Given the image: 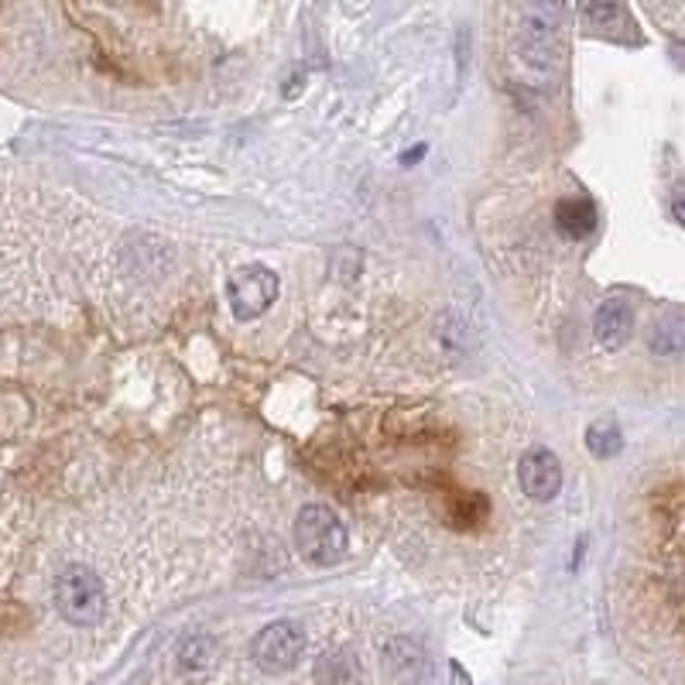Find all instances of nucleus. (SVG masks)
Masks as SVG:
<instances>
[{
	"instance_id": "nucleus-10",
	"label": "nucleus",
	"mask_w": 685,
	"mask_h": 685,
	"mask_svg": "<svg viewBox=\"0 0 685 685\" xmlns=\"http://www.w3.org/2000/svg\"><path fill=\"white\" fill-rule=\"evenodd\" d=\"M220 658V644L212 634H189L178 647V668L183 672H206Z\"/></svg>"
},
{
	"instance_id": "nucleus-5",
	"label": "nucleus",
	"mask_w": 685,
	"mask_h": 685,
	"mask_svg": "<svg viewBox=\"0 0 685 685\" xmlns=\"http://www.w3.org/2000/svg\"><path fill=\"white\" fill-rule=\"evenodd\" d=\"M278 274L264 264H250V268H240L230 284H227V299H230V309L237 319H258L271 309V302L278 299Z\"/></svg>"
},
{
	"instance_id": "nucleus-2",
	"label": "nucleus",
	"mask_w": 685,
	"mask_h": 685,
	"mask_svg": "<svg viewBox=\"0 0 685 685\" xmlns=\"http://www.w3.org/2000/svg\"><path fill=\"white\" fill-rule=\"evenodd\" d=\"M295 546L312 565H336L350 549V534L336 511L322 508V504H309L295 518Z\"/></svg>"
},
{
	"instance_id": "nucleus-8",
	"label": "nucleus",
	"mask_w": 685,
	"mask_h": 685,
	"mask_svg": "<svg viewBox=\"0 0 685 685\" xmlns=\"http://www.w3.org/2000/svg\"><path fill=\"white\" fill-rule=\"evenodd\" d=\"M556 227L569 240H583L596 230V209L590 199H562L556 206Z\"/></svg>"
},
{
	"instance_id": "nucleus-4",
	"label": "nucleus",
	"mask_w": 685,
	"mask_h": 685,
	"mask_svg": "<svg viewBox=\"0 0 685 685\" xmlns=\"http://www.w3.org/2000/svg\"><path fill=\"white\" fill-rule=\"evenodd\" d=\"M302 652H305V631L295 621H274L261 627L255 641H250V658H255V665L268 675L292 672Z\"/></svg>"
},
{
	"instance_id": "nucleus-1",
	"label": "nucleus",
	"mask_w": 685,
	"mask_h": 685,
	"mask_svg": "<svg viewBox=\"0 0 685 685\" xmlns=\"http://www.w3.org/2000/svg\"><path fill=\"white\" fill-rule=\"evenodd\" d=\"M55 606L69 624L93 627L106 614V587L90 565L72 562L55 575Z\"/></svg>"
},
{
	"instance_id": "nucleus-3",
	"label": "nucleus",
	"mask_w": 685,
	"mask_h": 685,
	"mask_svg": "<svg viewBox=\"0 0 685 685\" xmlns=\"http://www.w3.org/2000/svg\"><path fill=\"white\" fill-rule=\"evenodd\" d=\"M565 0H525L521 28H518V55L531 69H546L552 62L559 28H562Z\"/></svg>"
},
{
	"instance_id": "nucleus-11",
	"label": "nucleus",
	"mask_w": 685,
	"mask_h": 685,
	"mask_svg": "<svg viewBox=\"0 0 685 685\" xmlns=\"http://www.w3.org/2000/svg\"><path fill=\"white\" fill-rule=\"evenodd\" d=\"M587 449L600 459H610V456H617L624 449V436H621V428L617 422H593L587 428Z\"/></svg>"
},
{
	"instance_id": "nucleus-9",
	"label": "nucleus",
	"mask_w": 685,
	"mask_h": 685,
	"mask_svg": "<svg viewBox=\"0 0 685 685\" xmlns=\"http://www.w3.org/2000/svg\"><path fill=\"white\" fill-rule=\"evenodd\" d=\"M312 678H315V685H356L360 682V665L350 652L336 647V652H322L315 658Z\"/></svg>"
},
{
	"instance_id": "nucleus-6",
	"label": "nucleus",
	"mask_w": 685,
	"mask_h": 685,
	"mask_svg": "<svg viewBox=\"0 0 685 685\" xmlns=\"http://www.w3.org/2000/svg\"><path fill=\"white\" fill-rule=\"evenodd\" d=\"M518 484H521L525 497H531L538 504H549L562 490V463L549 449H531L518 463Z\"/></svg>"
},
{
	"instance_id": "nucleus-7",
	"label": "nucleus",
	"mask_w": 685,
	"mask_h": 685,
	"mask_svg": "<svg viewBox=\"0 0 685 685\" xmlns=\"http://www.w3.org/2000/svg\"><path fill=\"white\" fill-rule=\"evenodd\" d=\"M631 330H634V315L621 299H610L596 309L593 336L603 350H621L631 340Z\"/></svg>"
},
{
	"instance_id": "nucleus-12",
	"label": "nucleus",
	"mask_w": 685,
	"mask_h": 685,
	"mask_svg": "<svg viewBox=\"0 0 685 685\" xmlns=\"http://www.w3.org/2000/svg\"><path fill=\"white\" fill-rule=\"evenodd\" d=\"M580 11L590 24L596 28H606L614 24L617 14H621V0H580Z\"/></svg>"
}]
</instances>
